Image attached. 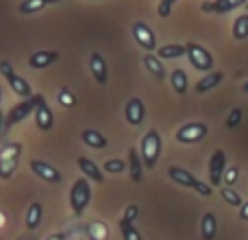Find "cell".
<instances>
[{
    "label": "cell",
    "instance_id": "35",
    "mask_svg": "<svg viewBox=\"0 0 248 240\" xmlns=\"http://www.w3.org/2000/svg\"><path fill=\"white\" fill-rule=\"evenodd\" d=\"M0 74H2L4 79H11L13 74H16V70H13V64H11V61H0Z\"/></svg>",
    "mask_w": 248,
    "mask_h": 240
},
{
    "label": "cell",
    "instance_id": "10",
    "mask_svg": "<svg viewBox=\"0 0 248 240\" xmlns=\"http://www.w3.org/2000/svg\"><path fill=\"white\" fill-rule=\"evenodd\" d=\"M29 166L39 179L48 181V184H61V179H63V175L59 172V168H55L52 164L44 162V159H31Z\"/></svg>",
    "mask_w": 248,
    "mask_h": 240
},
{
    "label": "cell",
    "instance_id": "45",
    "mask_svg": "<svg viewBox=\"0 0 248 240\" xmlns=\"http://www.w3.org/2000/svg\"><path fill=\"white\" fill-rule=\"evenodd\" d=\"M246 11H248V4H246Z\"/></svg>",
    "mask_w": 248,
    "mask_h": 240
},
{
    "label": "cell",
    "instance_id": "6",
    "mask_svg": "<svg viewBox=\"0 0 248 240\" xmlns=\"http://www.w3.org/2000/svg\"><path fill=\"white\" fill-rule=\"evenodd\" d=\"M185 48H187V59L189 64L194 66V68L198 70V72H211V68H214V57H211V52L207 51L205 46H201V44L196 42H189L185 44Z\"/></svg>",
    "mask_w": 248,
    "mask_h": 240
},
{
    "label": "cell",
    "instance_id": "25",
    "mask_svg": "<svg viewBox=\"0 0 248 240\" xmlns=\"http://www.w3.org/2000/svg\"><path fill=\"white\" fill-rule=\"evenodd\" d=\"M85 234L90 236V240H107L109 236V227L100 221H94V223L85 225Z\"/></svg>",
    "mask_w": 248,
    "mask_h": 240
},
{
    "label": "cell",
    "instance_id": "15",
    "mask_svg": "<svg viewBox=\"0 0 248 240\" xmlns=\"http://www.w3.org/2000/svg\"><path fill=\"white\" fill-rule=\"evenodd\" d=\"M248 0H209V2H202V11L207 13H227L233 11L237 7H246Z\"/></svg>",
    "mask_w": 248,
    "mask_h": 240
},
{
    "label": "cell",
    "instance_id": "22",
    "mask_svg": "<svg viewBox=\"0 0 248 240\" xmlns=\"http://www.w3.org/2000/svg\"><path fill=\"white\" fill-rule=\"evenodd\" d=\"M144 66H146V70H148L155 79H159V81H161V79H166V68H163L161 59H159L157 55H153V52L144 55Z\"/></svg>",
    "mask_w": 248,
    "mask_h": 240
},
{
    "label": "cell",
    "instance_id": "9",
    "mask_svg": "<svg viewBox=\"0 0 248 240\" xmlns=\"http://www.w3.org/2000/svg\"><path fill=\"white\" fill-rule=\"evenodd\" d=\"M224 171H227V155L222 149H216L209 159V186H220L224 179Z\"/></svg>",
    "mask_w": 248,
    "mask_h": 240
},
{
    "label": "cell",
    "instance_id": "12",
    "mask_svg": "<svg viewBox=\"0 0 248 240\" xmlns=\"http://www.w3.org/2000/svg\"><path fill=\"white\" fill-rule=\"evenodd\" d=\"M124 116H126V122L133 124V127H140L141 122H144L146 118V105L141 99H137V96H133V99H128L126 107H124Z\"/></svg>",
    "mask_w": 248,
    "mask_h": 240
},
{
    "label": "cell",
    "instance_id": "26",
    "mask_svg": "<svg viewBox=\"0 0 248 240\" xmlns=\"http://www.w3.org/2000/svg\"><path fill=\"white\" fill-rule=\"evenodd\" d=\"M170 81H172V87H174V92L179 96H183L185 92H187V74H185V70H174V72L170 74Z\"/></svg>",
    "mask_w": 248,
    "mask_h": 240
},
{
    "label": "cell",
    "instance_id": "4",
    "mask_svg": "<svg viewBox=\"0 0 248 240\" xmlns=\"http://www.w3.org/2000/svg\"><path fill=\"white\" fill-rule=\"evenodd\" d=\"M168 175H170V179L174 181V184L196 190L201 197H209V194L214 192V188H211L209 184H202L201 179H196L192 172L185 171V168H181V166H170V168H168Z\"/></svg>",
    "mask_w": 248,
    "mask_h": 240
},
{
    "label": "cell",
    "instance_id": "27",
    "mask_svg": "<svg viewBox=\"0 0 248 240\" xmlns=\"http://www.w3.org/2000/svg\"><path fill=\"white\" fill-rule=\"evenodd\" d=\"M233 37L240 39V42L248 37V13L237 16V20L233 22Z\"/></svg>",
    "mask_w": 248,
    "mask_h": 240
},
{
    "label": "cell",
    "instance_id": "42",
    "mask_svg": "<svg viewBox=\"0 0 248 240\" xmlns=\"http://www.w3.org/2000/svg\"><path fill=\"white\" fill-rule=\"evenodd\" d=\"M161 2H168V4H174L176 0H161Z\"/></svg>",
    "mask_w": 248,
    "mask_h": 240
},
{
    "label": "cell",
    "instance_id": "34",
    "mask_svg": "<svg viewBox=\"0 0 248 240\" xmlns=\"http://www.w3.org/2000/svg\"><path fill=\"white\" fill-rule=\"evenodd\" d=\"M240 122H242V109L237 107V109H233V112L229 114V118H227V127H229V129H235Z\"/></svg>",
    "mask_w": 248,
    "mask_h": 240
},
{
    "label": "cell",
    "instance_id": "14",
    "mask_svg": "<svg viewBox=\"0 0 248 240\" xmlns=\"http://www.w3.org/2000/svg\"><path fill=\"white\" fill-rule=\"evenodd\" d=\"M59 61V52L57 51H37L29 57V66L33 70H44V68H50L52 64Z\"/></svg>",
    "mask_w": 248,
    "mask_h": 240
},
{
    "label": "cell",
    "instance_id": "43",
    "mask_svg": "<svg viewBox=\"0 0 248 240\" xmlns=\"http://www.w3.org/2000/svg\"><path fill=\"white\" fill-rule=\"evenodd\" d=\"M55 2H61V0H48V4H55Z\"/></svg>",
    "mask_w": 248,
    "mask_h": 240
},
{
    "label": "cell",
    "instance_id": "20",
    "mask_svg": "<svg viewBox=\"0 0 248 240\" xmlns=\"http://www.w3.org/2000/svg\"><path fill=\"white\" fill-rule=\"evenodd\" d=\"M81 140L85 142L90 149H96V151L107 146V137H105L100 131H96V129H85V131L81 133Z\"/></svg>",
    "mask_w": 248,
    "mask_h": 240
},
{
    "label": "cell",
    "instance_id": "37",
    "mask_svg": "<svg viewBox=\"0 0 248 240\" xmlns=\"http://www.w3.org/2000/svg\"><path fill=\"white\" fill-rule=\"evenodd\" d=\"M157 11H159V16H161V17H168V16H170V11H172V4L159 2V9H157Z\"/></svg>",
    "mask_w": 248,
    "mask_h": 240
},
{
    "label": "cell",
    "instance_id": "28",
    "mask_svg": "<svg viewBox=\"0 0 248 240\" xmlns=\"http://www.w3.org/2000/svg\"><path fill=\"white\" fill-rule=\"evenodd\" d=\"M118 227H120V234H122V238H124V240H144V238H141V234L137 232V227L131 223V221L120 219Z\"/></svg>",
    "mask_w": 248,
    "mask_h": 240
},
{
    "label": "cell",
    "instance_id": "19",
    "mask_svg": "<svg viewBox=\"0 0 248 240\" xmlns=\"http://www.w3.org/2000/svg\"><path fill=\"white\" fill-rule=\"evenodd\" d=\"M187 55V48L183 44H166V46H159L157 48V57L159 59H179V57Z\"/></svg>",
    "mask_w": 248,
    "mask_h": 240
},
{
    "label": "cell",
    "instance_id": "18",
    "mask_svg": "<svg viewBox=\"0 0 248 240\" xmlns=\"http://www.w3.org/2000/svg\"><path fill=\"white\" fill-rule=\"evenodd\" d=\"M7 81H9V87L16 92V96H20V99H31V96H33L31 83L26 81L24 77H20V74H13V77L7 79Z\"/></svg>",
    "mask_w": 248,
    "mask_h": 240
},
{
    "label": "cell",
    "instance_id": "31",
    "mask_svg": "<svg viewBox=\"0 0 248 240\" xmlns=\"http://www.w3.org/2000/svg\"><path fill=\"white\" fill-rule=\"evenodd\" d=\"M48 4V0H22L17 11L20 13H37Z\"/></svg>",
    "mask_w": 248,
    "mask_h": 240
},
{
    "label": "cell",
    "instance_id": "23",
    "mask_svg": "<svg viewBox=\"0 0 248 240\" xmlns=\"http://www.w3.org/2000/svg\"><path fill=\"white\" fill-rule=\"evenodd\" d=\"M222 79H224L222 72H209V74H205V77H202L201 81L196 83V92H198V94H205V92L214 90L216 86H220V83H222Z\"/></svg>",
    "mask_w": 248,
    "mask_h": 240
},
{
    "label": "cell",
    "instance_id": "16",
    "mask_svg": "<svg viewBox=\"0 0 248 240\" xmlns=\"http://www.w3.org/2000/svg\"><path fill=\"white\" fill-rule=\"evenodd\" d=\"M90 70L94 74L96 83L100 86H107V79H109V72H107V61L100 52H92L90 55Z\"/></svg>",
    "mask_w": 248,
    "mask_h": 240
},
{
    "label": "cell",
    "instance_id": "38",
    "mask_svg": "<svg viewBox=\"0 0 248 240\" xmlns=\"http://www.w3.org/2000/svg\"><path fill=\"white\" fill-rule=\"evenodd\" d=\"M65 238H68V236H65L63 232H59V234H48L44 240H65Z\"/></svg>",
    "mask_w": 248,
    "mask_h": 240
},
{
    "label": "cell",
    "instance_id": "29",
    "mask_svg": "<svg viewBox=\"0 0 248 240\" xmlns=\"http://www.w3.org/2000/svg\"><path fill=\"white\" fill-rule=\"evenodd\" d=\"M128 168V164L124 159H118V157H111L103 164V172H109V175H120Z\"/></svg>",
    "mask_w": 248,
    "mask_h": 240
},
{
    "label": "cell",
    "instance_id": "24",
    "mask_svg": "<svg viewBox=\"0 0 248 240\" xmlns=\"http://www.w3.org/2000/svg\"><path fill=\"white\" fill-rule=\"evenodd\" d=\"M216 232H218V223H216V216L211 212H207L202 216V223H201V234H202V240H214L216 238Z\"/></svg>",
    "mask_w": 248,
    "mask_h": 240
},
{
    "label": "cell",
    "instance_id": "13",
    "mask_svg": "<svg viewBox=\"0 0 248 240\" xmlns=\"http://www.w3.org/2000/svg\"><path fill=\"white\" fill-rule=\"evenodd\" d=\"M77 162H78V168H81L83 177H87V179L94 181V184H103L105 172H103V168H100L98 164L94 162V159H90V157H85V155H81Z\"/></svg>",
    "mask_w": 248,
    "mask_h": 240
},
{
    "label": "cell",
    "instance_id": "44",
    "mask_svg": "<svg viewBox=\"0 0 248 240\" xmlns=\"http://www.w3.org/2000/svg\"><path fill=\"white\" fill-rule=\"evenodd\" d=\"M0 103H2V90H0Z\"/></svg>",
    "mask_w": 248,
    "mask_h": 240
},
{
    "label": "cell",
    "instance_id": "30",
    "mask_svg": "<svg viewBox=\"0 0 248 240\" xmlns=\"http://www.w3.org/2000/svg\"><path fill=\"white\" fill-rule=\"evenodd\" d=\"M220 197H222L224 201H227L229 206H233V207H242V203H244L242 201V197L231 188V186H222V188H220Z\"/></svg>",
    "mask_w": 248,
    "mask_h": 240
},
{
    "label": "cell",
    "instance_id": "7",
    "mask_svg": "<svg viewBox=\"0 0 248 240\" xmlns=\"http://www.w3.org/2000/svg\"><path fill=\"white\" fill-rule=\"evenodd\" d=\"M207 133H209V129H207L205 122H187L183 127H179L174 137L181 144H196V142L205 140Z\"/></svg>",
    "mask_w": 248,
    "mask_h": 240
},
{
    "label": "cell",
    "instance_id": "17",
    "mask_svg": "<svg viewBox=\"0 0 248 240\" xmlns=\"http://www.w3.org/2000/svg\"><path fill=\"white\" fill-rule=\"evenodd\" d=\"M128 172L135 184H140L144 177V162H141V155L137 153V149H128Z\"/></svg>",
    "mask_w": 248,
    "mask_h": 240
},
{
    "label": "cell",
    "instance_id": "8",
    "mask_svg": "<svg viewBox=\"0 0 248 240\" xmlns=\"http://www.w3.org/2000/svg\"><path fill=\"white\" fill-rule=\"evenodd\" d=\"M131 33H133V39H135L144 51L153 52L155 48H157V35H155V31L150 29L146 22H135L133 29H131Z\"/></svg>",
    "mask_w": 248,
    "mask_h": 240
},
{
    "label": "cell",
    "instance_id": "40",
    "mask_svg": "<svg viewBox=\"0 0 248 240\" xmlns=\"http://www.w3.org/2000/svg\"><path fill=\"white\" fill-rule=\"evenodd\" d=\"M2 131H4V114L0 112V133H2Z\"/></svg>",
    "mask_w": 248,
    "mask_h": 240
},
{
    "label": "cell",
    "instance_id": "41",
    "mask_svg": "<svg viewBox=\"0 0 248 240\" xmlns=\"http://www.w3.org/2000/svg\"><path fill=\"white\" fill-rule=\"evenodd\" d=\"M242 90H244V92H246V94H248V81L244 83V86H242Z\"/></svg>",
    "mask_w": 248,
    "mask_h": 240
},
{
    "label": "cell",
    "instance_id": "33",
    "mask_svg": "<svg viewBox=\"0 0 248 240\" xmlns=\"http://www.w3.org/2000/svg\"><path fill=\"white\" fill-rule=\"evenodd\" d=\"M237 177H240V171H237V166H231L224 171V186H233L237 181Z\"/></svg>",
    "mask_w": 248,
    "mask_h": 240
},
{
    "label": "cell",
    "instance_id": "5",
    "mask_svg": "<svg viewBox=\"0 0 248 240\" xmlns=\"http://www.w3.org/2000/svg\"><path fill=\"white\" fill-rule=\"evenodd\" d=\"M39 99H42V94H33L31 99H24V101L13 105V107L4 114V129H11L13 124L22 122L26 116H31V114L35 112V107H37Z\"/></svg>",
    "mask_w": 248,
    "mask_h": 240
},
{
    "label": "cell",
    "instance_id": "36",
    "mask_svg": "<svg viewBox=\"0 0 248 240\" xmlns=\"http://www.w3.org/2000/svg\"><path fill=\"white\" fill-rule=\"evenodd\" d=\"M137 214H140V207H137V206H126L122 219H126V221H131V223H133V221L137 219Z\"/></svg>",
    "mask_w": 248,
    "mask_h": 240
},
{
    "label": "cell",
    "instance_id": "32",
    "mask_svg": "<svg viewBox=\"0 0 248 240\" xmlns=\"http://www.w3.org/2000/svg\"><path fill=\"white\" fill-rule=\"evenodd\" d=\"M57 99H59V103L63 105V107H74V105H77V96H74V92L68 90V87H61Z\"/></svg>",
    "mask_w": 248,
    "mask_h": 240
},
{
    "label": "cell",
    "instance_id": "2",
    "mask_svg": "<svg viewBox=\"0 0 248 240\" xmlns=\"http://www.w3.org/2000/svg\"><path fill=\"white\" fill-rule=\"evenodd\" d=\"M140 155L144 168H155L159 162V155H161V136H159L157 129H150L144 133L141 137V146H140Z\"/></svg>",
    "mask_w": 248,
    "mask_h": 240
},
{
    "label": "cell",
    "instance_id": "1",
    "mask_svg": "<svg viewBox=\"0 0 248 240\" xmlns=\"http://www.w3.org/2000/svg\"><path fill=\"white\" fill-rule=\"evenodd\" d=\"M68 201H70V207H72V214L74 216H83L92 201V186H90V179L87 177H78L77 181L72 184L70 188V194H68Z\"/></svg>",
    "mask_w": 248,
    "mask_h": 240
},
{
    "label": "cell",
    "instance_id": "3",
    "mask_svg": "<svg viewBox=\"0 0 248 240\" xmlns=\"http://www.w3.org/2000/svg\"><path fill=\"white\" fill-rule=\"evenodd\" d=\"M22 157L20 142H9L0 149V179H11Z\"/></svg>",
    "mask_w": 248,
    "mask_h": 240
},
{
    "label": "cell",
    "instance_id": "11",
    "mask_svg": "<svg viewBox=\"0 0 248 240\" xmlns=\"http://www.w3.org/2000/svg\"><path fill=\"white\" fill-rule=\"evenodd\" d=\"M33 118H35V124H37L39 131H50L52 124H55V114H52L50 105L46 103V99H44V96L39 99L37 107H35Z\"/></svg>",
    "mask_w": 248,
    "mask_h": 240
},
{
    "label": "cell",
    "instance_id": "39",
    "mask_svg": "<svg viewBox=\"0 0 248 240\" xmlns=\"http://www.w3.org/2000/svg\"><path fill=\"white\" fill-rule=\"evenodd\" d=\"M240 219H242V221H248V201L242 203V207H240Z\"/></svg>",
    "mask_w": 248,
    "mask_h": 240
},
{
    "label": "cell",
    "instance_id": "21",
    "mask_svg": "<svg viewBox=\"0 0 248 240\" xmlns=\"http://www.w3.org/2000/svg\"><path fill=\"white\" fill-rule=\"evenodd\" d=\"M42 216H44V207H42V203H37V201H33L29 206V210H26V229H37L39 227V223H42Z\"/></svg>",
    "mask_w": 248,
    "mask_h": 240
}]
</instances>
